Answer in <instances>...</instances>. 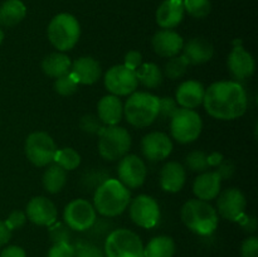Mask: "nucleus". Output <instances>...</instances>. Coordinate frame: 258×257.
I'll use <instances>...</instances> for the list:
<instances>
[{
  "label": "nucleus",
  "instance_id": "nucleus-1",
  "mask_svg": "<svg viewBox=\"0 0 258 257\" xmlns=\"http://www.w3.org/2000/svg\"><path fill=\"white\" fill-rule=\"evenodd\" d=\"M203 105L208 115L222 121L239 118L246 113L248 97L243 86L236 81H219L206 88Z\"/></svg>",
  "mask_w": 258,
  "mask_h": 257
},
{
  "label": "nucleus",
  "instance_id": "nucleus-2",
  "mask_svg": "<svg viewBox=\"0 0 258 257\" xmlns=\"http://www.w3.org/2000/svg\"><path fill=\"white\" fill-rule=\"evenodd\" d=\"M131 202V193L117 179H107L95 190L93 207L106 218L120 216Z\"/></svg>",
  "mask_w": 258,
  "mask_h": 257
},
{
  "label": "nucleus",
  "instance_id": "nucleus-3",
  "mask_svg": "<svg viewBox=\"0 0 258 257\" xmlns=\"http://www.w3.org/2000/svg\"><path fill=\"white\" fill-rule=\"evenodd\" d=\"M181 221L193 233L209 236L218 227V213L206 201L190 199L181 207Z\"/></svg>",
  "mask_w": 258,
  "mask_h": 257
},
{
  "label": "nucleus",
  "instance_id": "nucleus-4",
  "mask_svg": "<svg viewBox=\"0 0 258 257\" xmlns=\"http://www.w3.org/2000/svg\"><path fill=\"white\" fill-rule=\"evenodd\" d=\"M123 115L130 125L148 127L158 118L159 97L149 92H134L123 106Z\"/></svg>",
  "mask_w": 258,
  "mask_h": 257
},
{
  "label": "nucleus",
  "instance_id": "nucleus-5",
  "mask_svg": "<svg viewBox=\"0 0 258 257\" xmlns=\"http://www.w3.org/2000/svg\"><path fill=\"white\" fill-rule=\"evenodd\" d=\"M47 35L50 44L59 52L75 48L81 37V25L77 18L68 13H60L49 22Z\"/></svg>",
  "mask_w": 258,
  "mask_h": 257
},
{
  "label": "nucleus",
  "instance_id": "nucleus-6",
  "mask_svg": "<svg viewBox=\"0 0 258 257\" xmlns=\"http://www.w3.org/2000/svg\"><path fill=\"white\" fill-rule=\"evenodd\" d=\"M131 136L126 128L120 126H106L98 134V151L105 160L115 161L128 153Z\"/></svg>",
  "mask_w": 258,
  "mask_h": 257
},
{
  "label": "nucleus",
  "instance_id": "nucleus-7",
  "mask_svg": "<svg viewBox=\"0 0 258 257\" xmlns=\"http://www.w3.org/2000/svg\"><path fill=\"white\" fill-rule=\"evenodd\" d=\"M103 252L106 257H144V244L135 232L117 228L106 237Z\"/></svg>",
  "mask_w": 258,
  "mask_h": 257
},
{
  "label": "nucleus",
  "instance_id": "nucleus-8",
  "mask_svg": "<svg viewBox=\"0 0 258 257\" xmlns=\"http://www.w3.org/2000/svg\"><path fill=\"white\" fill-rule=\"evenodd\" d=\"M203 121L198 112L189 108H178L170 118L171 136L180 144H190L199 138Z\"/></svg>",
  "mask_w": 258,
  "mask_h": 257
},
{
  "label": "nucleus",
  "instance_id": "nucleus-9",
  "mask_svg": "<svg viewBox=\"0 0 258 257\" xmlns=\"http://www.w3.org/2000/svg\"><path fill=\"white\" fill-rule=\"evenodd\" d=\"M24 150L27 159L33 165L43 168L54 160L57 145L49 134L44 131H35L25 140Z\"/></svg>",
  "mask_w": 258,
  "mask_h": 257
},
{
  "label": "nucleus",
  "instance_id": "nucleus-10",
  "mask_svg": "<svg viewBox=\"0 0 258 257\" xmlns=\"http://www.w3.org/2000/svg\"><path fill=\"white\" fill-rule=\"evenodd\" d=\"M97 218V212L92 203L86 199H75L66 206L63 212L64 223L70 229L77 232L88 231Z\"/></svg>",
  "mask_w": 258,
  "mask_h": 257
},
{
  "label": "nucleus",
  "instance_id": "nucleus-11",
  "mask_svg": "<svg viewBox=\"0 0 258 257\" xmlns=\"http://www.w3.org/2000/svg\"><path fill=\"white\" fill-rule=\"evenodd\" d=\"M105 87L113 96H128L134 93L138 88V78L135 71L125 67L123 65H117L111 67L106 72Z\"/></svg>",
  "mask_w": 258,
  "mask_h": 257
},
{
  "label": "nucleus",
  "instance_id": "nucleus-12",
  "mask_svg": "<svg viewBox=\"0 0 258 257\" xmlns=\"http://www.w3.org/2000/svg\"><path fill=\"white\" fill-rule=\"evenodd\" d=\"M130 218L141 228H153L160 219V208L153 197L140 194L130 202Z\"/></svg>",
  "mask_w": 258,
  "mask_h": 257
},
{
  "label": "nucleus",
  "instance_id": "nucleus-13",
  "mask_svg": "<svg viewBox=\"0 0 258 257\" xmlns=\"http://www.w3.org/2000/svg\"><path fill=\"white\" fill-rule=\"evenodd\" d=\"M247 201L244 194L237 188H228L218 194L217 213L231 222H239L246 214Z\"/></svg>",
  "mask_w": 258,
  "mask_h": 257
},
{
  "label": "nucleus",
  "instance_id": "nucleus-14",
  "mask_svg": "<svg viewBox=\"0 0 258 257\" xmlns=\"http://www.w3.org/2000/svg\"><path fill=\"white\" fill-rule=\"evenodd\" d=\"M118 180L128 189H135L143 185L146 180L148 169L143 159L134 154H126L120 159L117 166Z\"/></svg>",
  "mask_w": 258,
  "mask_h": 257
},
{
  "label": "nucleus",
  "instance_id": "nucleus-15",
  "mask_svg": "<svg viewBox=\"0 0 258 257\" xmlns=\"http://www.w3.org/2000/svg\"><path fill=\"white\" fill-rule=\"evenodd\" d=\"M141 151L150 161H161L173 151V141L165 133L153 131L141 140Z\"/></svg>",
  "mask_w": 258,
  "mask_h": 257
},
{
  "label": "nucleus",
  "instance_id": "nucleus-16",
  "mask_svg": "<svg viewBox=\"0 0 258 257\" xmlns=\"http://www.w3.org/2000/svg\"><path fill=\"white\" fill-rule=\"evenodd\" d=\"M27 218L37 226L49 227L57 221V207L47 197H34L27 204Z\"/></svg>",
  "mask_w": 258,
  "mask_h": 257
},
{
  "label": "nucleus",
  "instance_id": "nucleus-17",
  "mask_svg": "<svg viewBox=\"0 0 258 257\" xmlns=\"http://www.w3.org/2000/svg\"><path fill=\"white\" fill-rule=\"evenodd\" d=\"M229 73L237 81H244L252 77L256 70V62L251 53L247 52L242 45H236L228 55Z\"/></svg>",
  "mask_w": 258,
  "mask_h": 257
},
{
  "label": "nucleus",
  "instance_id": "nucleus-18",
  "mask_svg": "<svg viewBox=\"0 0 258 257\" xmlns=\"http://www.w3.org/2000/svg\"><path fill=\"white\" fill-rule=\"evenodd\" d=\"M154 52L163 58H171L181 52L184 40L180 34L173 29H161L151 39Z\"/></svg>",
  "mask_w": 258,
  "mask_h": 257
},
{
  "label": "nucleus",
  "instance_id": "nucleus-19",
  "mask_svg": "<svg viewBox=\"0 0 258 257\" xmlns=\"http://www.w3.org/2000/svg\"><path fill=\"white\" fill-rule=\"evenodd\" d=\"M102 73L101 65L92 57H81L72 62L70 75L78 85H93Z\"/></svg>",
  "mask_w": 258,
  "mask_h": 257
},
{
  "label": "nucleus",
  "instance_id": "nucleus-20",
  "mask_svg": "<svg viewBox=\"0 0 258 257\" xmlns=\"http://www.w3.org/2000/svg\"><path fill=\"white\" fill-rule=\"evenodd\" d=\"M183 57L185 58L189 66H198L209 62L213 58L214 47L208 39L202 37H196L189 39L183 45Z\"/></svg>",
  "mask_w": 258,
  "mask_h": 257
},
{
  "label": "nucleus",
  "instance_id": "nucleus-21",
  "mask_svg": "<svg viewBox=\"0 0 258 257\" xmlns=\"http://www.w3.org/2000/svg\"><path fill=\"white\" fill-rule=\"evenodd\" d=\"M206 87L203 83L194 80H188L180 83L175 92V101L181 108L194 110L203 103Z\"/></svg>",
  "mask_w": 258,
  "mask_h": 257
},
{
  "label": "nucleus",
  "instance_id": "nucleus-22",
  "mask_svg": "<svg viewBox=\"0 0 258 257\" xmlns=\"http://www.w3.org/2000/svg\"><path fill=\"white\" fill-rule=\"evenodd\" d=\"M183 0H164L156 10V23L163 29L178 27L184 18Z\"/></svg>",
  "mask_w": 258,
  "mask_h": 257
},
{
  "label": "nucleus",
  "instance_id": "nucleus-23",
  "mask_svg": "<svg viewBox=\"0 0 258 257\" xmlns=\"http://www.w3.org/2000/svg\"><path fill=\"white\" fill-rule=\"evenodd\" d=\"M186 180L185 168L178 161H169L160 171V186L168 193H178L183 189Z\"/></svg>",
  "mask_w": 258,
  "mask_h": 257
},
{
  "label": "nucleus",
  "instance_id": "nucleus-24",
  "mask_svg": "<svg viewBox=\"0 0 258 257\" xmlns=\"http://www.w3.org/2000/svg\"><path fill=\"white\" fill-rule=\"evenodd\" d=\"M221 184L222 179L217 171H204L194 180L193 191L198 199L209 202L221 193Z\"/></svg>",
  "mask_w": 258,
  "mask_h": 257
},
{
  "label": "nucleus",
  "instance_id": "nucleus-25",
  "mask_svg": "<svg viewBox=\"0 0 258 257\" xmlns=\"http://www.w3.org/2000/svg\"><path fill=\"white\" fill-rule=\"evenodd\" d=\"M123 106L117 96H103L97 103V117L106 126H115L122 120Z\"/></svg>",
  "mask_w": 258,
  "mask_h": 257
},
{
  "label": "nucleus",
  "instance_id": "nucleus-26",
  "mask_svg": "<svg viewBox=\"0 0 258 257\" xmlns=\"http://www.w3.org/2000/svg\"><path fill=\"white\" fill-rule=\"evenodd\" d=\"M71 66H72V62H71L70 57L63 52L50 53L42 60L43 73L54 80L68 75L71 71Z\"/></svg>",
  "mask_w": 258,
  "mask_h": 257
},
{
  "label": "nucleus",
  "instance_id": "nucleus-27",
  "mask_svg": "<svg viewBox=\"0 0 258 257\" xmlns=\"http://www.w3.org/2000/svg\"><path fill=\"white\" fill-rule=\"evenodd\" d=\"M27 15V8L22 0H5L0 5V25L12 28L19 24Z\"/></svg>",
  "mask_w": 258,
  "mask_h": 257
},
{
  "label": "nucleus",
  "instance_id": "nucleus-28",
  "mask_svg": "<svg viewBox=\"0 0 258 257\" xmlns=\"http://www.w3.org/2000/svg\"><path fill=\"white\" fill-rule=\"evenodd\" d=\"M175 253V242L169 236H158L144 247V257H173Z\"/></svg>",
  "mask_w": 258,
  "mask_h": 257
},
{
  "label": "nucleus",
  "instance_id": "nucleus-29",
  "mask_svg": "<svg viewBox=\"0 0 258 257\" xmlns=\"http://www.w3.org/2000/svg\"><path fill=\"white\" fill-rule=\"evenodd\" d=\"M43 186L50 194H57L62 190L67 184V171L57 164L48 166L43 174Z\"/></svg>",
  "mask_w": 258,
  "mask_h": 257
},
{
  "label": "nucleus",
  "instance_id": "nucleus-30",
  "mask_svg": "<svg viewBox=\"0 0 258 257\" xmlns=\"http://www.w3.org/2000/svg\"><path fill=\"white\" fill-rule=\"evenodd\" d=\"M138 82L146 88H158L163 83L164 75L155 63H144L135 71Z\"/></svg>",
  "mask_w": 258,
  "mask_h": 257
},
{
  "label": "nucleus",
  "instance_id": "nucleus-31",
  "mask_svg": "<svg viewBox=\"0 0 258 257\" xmlns=\"http://www.w3.org/2000/svg\"><path fill=\"white\" fill-rule=\"evenodd\" d=\"M53 161H55V164L66 171H71L80 166L81 155L73 148H63L57 150Z\"/></svg>",
  "mask_w": 258,
  "mask_h": 257
},
{
  "label": "nucleus",
  "instance_id": "nucleus-32",
  "mask_svg": "<svg viewBox=\"0 0 258 257\" xmlns=\"http://www.w3.org/2000/svg\"><path fill=\"white\" fill-rule=\"evenodd\" d=\"M189 63L186 62L185 58L183 55H175V57L169 58L168 62L165 63L164 67L163 75L166 76L169 80H179V78L184 77L185 73L188 72Z\"/></svg>",
  "mask_w": 258,
  "mask_h": 257
},
{
  "label": "nucleus",
  "instance_id": "nucleus-33",
  "mask_svg": "<svg viewBox=\"0 0 258 257\" xmlns=\"http://www.w3.org/2000/svg\"><path fill=\"white\" fill-rule=\"evenodd\" d=\"M185 164L189 170L196 171V173H204L211 168L208 155L202 150H194L189 153L185 158Z\"/></svg>",
  "mask_w": 258,
  "mask_h": 257
},
{
  "label": "nucleus",
  "instance_id": "nucleus-34",
  "mask_svg": "<svg viewBox=\"0 0 258 257\" xmlns=\"http://www.w3.org/2000/svg\"><path fill=\"white\" fill-rule=\"evenodd\" d=\"M184 10L190 17L197 19H203L211 13V0H183Z\"/></svg>",
  "mask_w": 258,
  "mask_h": 257
},
{
  "label": "nucleus",
  "instance_id": "nucleus-35",
  "mask_svg": "<svg viewBox=\"0 0 258 257\" xmlns=\"http://www.w3.org/2000/svg\"><path fill=\"white\" fill-rule=\"evenodd\" d=\"M53 87H54V91L58 95L67 97V96H72L77 92L78 83L68 73V75L62 76V77L55 78Z\"/></svg>",
  "mask_w": 258,
  "mask_h": 257
},
{
  "label": "nucleus",
  "instance_id": "nucleus-36",
  "mask_svg": "<svg viewBox=\"0 0 258 257\" xmlns=\"http://www.w3.org/2000/svg\"><path fill=\"white\" fill-rule=\"evenodd\" d=\"M49 238L53 243L70 242L71 229L64 222H57L49 226Z\"/></svg>",
  "mask_w": 258,
  "mask_h": 257
},
{
  "label": "nucleus",
  "instance_id": "nucleus-37",
  "mask_svg": "<svg viewBox=\"0 0 258 257\" xmlns=\"http://www.w3.org/2000/svg\"><path fill=\"white\" fill-rule=\"evenodd\" d=\"M80 127L83 133L90 134V135H98L102 131L103 123L96 115L88 113L85 115L80 121Z\"/></svg>",
  "mask_w": 258,
  "mask_h": 257
},
{
  "label": "nucleus",
  "instance_id": "nucleus-38",
  "mask_svg": "<svg viewBox=\"0 0 258 257\" xmlns=\"http://www.w3.org/2000/svg\"><path fill=\"white\" fill-rule=\"evenodd\" d=\"M75 247V257H106L105 252L90 242H78Z\"/></svg>",
  "mask_w": 258,
  "mask_h": 257
},
{
  "label": "nucleus",
  "instance_id": "nucleus-39",
  "mask_svg": "<svg viewBox=\"0 0 258 257\" xmlns=\"http://www.w3.org/2000/svg\"><path fill=\"white\" fill-rule=\"evenodd\" d=\"M178 110V103L173 97H161L159 98V115L163 120H170L174 113Z\"/></svg>",
  "mask_w": 258,
  "mask_h": 257
},
{
  "label": "nucleus",
  "instance_id": "nucleus-40",
  "mask_svg": "<svg viewBox=\"0 0 258 257\" xmlns=\"http://www.w3.org/2000/svg\"><path fill=\"white\" fill-rule=\"evenodd\" d=\"M47 257H75V247L70 242L53 243L48 251Z\"/></svg>",
  "mask_w": 258,
  "mask_h": 257
},
{
  "label": "nucleus",
  "instance_id": "nucleus-41",
  "mask_svg": "<svg viewBox=\"0 0 258 257\" xmlns=\"http://www.w3.org/2000/svg\"><path fill=\"white\" fill-rule=\"evenodd\" d=\"M27 214L23 211H13L7 218L5 224L10 231H15V229H20L27 222Z\"/></svg>",
  "mask_w": 258,
  "mask_h": 257
},
{
  "label": "nucleus",
  "instance_id": "nucleus-42",
  "mask_svg": "<svg viewBox=\"0 0 258 257\" xmlns=\"http://www.w3.org/2000/svg\"><path fill=\"white\" fill-rule=\"evenodd\" d=\"M242 257H258V238L252 236L244 239L241 247Z\"/></svg>",
  "mask_w": 258,
  "mask_h": 257
},
{
  "label": "nucleus",
  "instance_id": "nucleus-43",
  "mask_svg": "<svg viewBox=\"0 0 258 257\" xmlns=\"http://www.w3.org/2000/svg\"><path fill=\"white\" fill-rule=\"evenodd\" d=\"M143 65V55H141L140 52L138 50H130L125 54V58H123V66L130 70L136 71L140 66Z\"/></svg>",
  "mask_w": 258,
  "mask_h": 257
},
{
  "label": "nucleus",
  "instance_id": "nucleus-44",
  "mask_svg": "<svg viewBox=\"0 0 258 257\" xmlns=\"http://www.w3.org/2000/svg\"><path fill=\"white\" fill-rule=\"evenodd\" d=\"M111 227H112V224H111L108 221H106L105 218H96L95 223L92 224V227H91L90 229L92 231L93 236L101 237L110 233Z\"/></svg>",
  "mask_w": 258,
  "mask_h": 257
},
{
  "label": "nucleus",
  "instance_id": "nucleus-45",
  "mask_svg": "<svg viewBox=\"0 0 258 257\" xmlns=\"http://www.w3.org/2000/svg\"><path fill=\"white\" fill-rule=\"evenodd\" d=\"M218 166V169H217V173H218V175L221 176L222 180H227V179H231L232 176H233L234 171H236V166H234V164L232 163L231 160H222L221 164Z\"/></svg>",
  "mask_w": 258,
  "mask_h": 257
},
{
  "label": "nucleus",
  "instance_id": "nucleus-46",
  "mask_svg": "<svg viewBox=\"0 0 258 257\" xmlns=\"http://www.w3.org/2000/svg\"><path fill=\"white\" fill-rule=\"evenodd\" d=\"M238 223L248 233H253V232L257 231V219L254 216H247V214H244L243 218Z\"/></svg>",
  "mask_w": 258,
  "mask_h": 257
},
{
  "label": "nucleus",
  "instance_id": "nucleus-47",
  "mask_svg": "<svg viewBox=\"0 0 258 257\" xmlns=\"http://www.w3.org/2000/svg\"><path fill=\"white\" fill-rule=\"evenodd\" d=\"M0 257H27V253L20 246H8L3 249Z\"/></svg>",
  "mask_w": 258,
  "mask_h": 257
},
{
  "label": "nucleus",
  "instance_id": "nucleus-48",
  "mask_svg": "<svg viewBox=\"0 0 258 257\" xmlns=\"http://www.w3.org/2000/svg\"><path fill=\"white\" fill-rule=\"evenodd\" d=\"M12 238V231L7 227L4 221H0V247L5 246Z\"/></svg>",
  "mask_w": 258,
  "mask_h": 257
},
{
  "label": "nucleus",
  "instance_id": "nucleus-49",
  "mask_svg": "<svg viewBox=\"0 0 258 257\" xmlns=\"http://www.w3.org/2000/svg\"><path fill=\"white\" fill-rule=\"evenodd\" d=\"M3 40H4V32H3V29L0 28V44L3 43Z\"/></svg>",
  "mask_w": 258,
  "mask_h": 257
}]
</instances>
